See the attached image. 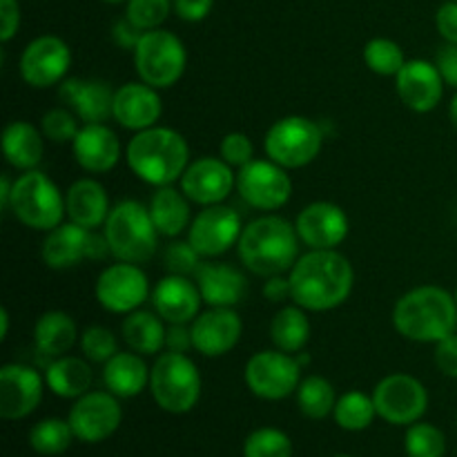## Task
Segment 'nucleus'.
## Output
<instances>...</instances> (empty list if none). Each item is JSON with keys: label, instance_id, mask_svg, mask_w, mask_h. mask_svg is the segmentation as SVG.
<instances>
[{"label": "nucleus", "instance_id": "obj_1", "mask_svg": "<svg viewBox=\"0 0 457 457\" xmlns=\"http://www.w3.org/2000/svg\"><path fill=\"white\" fill-rule=\"evenodd\" d=\"M290 297L311 312H326L342 306L355 286L353 263L337 250H308L288 275Z\"/></svg>", "mask_w": 457, "mask_h": 457}, {"label": "nucleus", "instance_id": "obj_2", "mask_svg": "<svg viewBox=\"0 0 457 457\" xmlns=\"http://www.w3.org/2000/svg\"><path fill=\"white\" fill-rule=\"evenodd\" d=\"M299 241L295 223L277 214H266L244 226L237 250L241 263L253 275L268 279L293 270L299 259Z\"/></svg>", "mask_w": 457, "mask_h": 457}, {"label": "nucleus", "instance_id": "obj_3", "mask_svg": "<svg viewBox=\"0 0 457 457\" xmlns=\"http://www.w3.org/2000/svg\"><path fill=\"white\" fill-rule=\"evenodd\" d=\"M393 326L404 339L437 344L457 330V299L440 286H418L397 299Z\"/></svg>", "mask_w": 457, "mask_h": 457}, {"label": "nucleus", "instance_id": "obj_4", "mask_svg": "<svg viewBox=\"0 0 457 457\" xmlns=\"http://www.w3.org/2000/svg\"><path fill=\"white\" fill-rule=\"evenodd\" d=\"M125 159L137 179L145 181L147 186L163 187L181 181L183 172L190 165V147L181 132L154 125L129 138Z\"/></svg>", "mask_w": 457, "mask_h": 457}, {"label": "nucleus", "instance_id": "obj_5", "mask_svg": "<svg viewBox=\"0 0 457 457\" xmlns=\"http://www.w3.org/2000/svg\"><path fill=\"white\" fill-rule=\"evenodd\" d=\"M103 235L119 262L145 263L159 250V230L152 221L150 208L134 199L119 201L110 210Z\"/></svg>", "mask_w": 457, "mask_h": 457}, {"label": "nucleus", "instance_id": "obj_6", "mask_svg": "<svg viewBox=\"0 0 457 457\" xmlns=\"http://www.w3.org/2000/svg\"><path fill=\"white\" fill-rule=\"evenodd\" d=\"M7 208L22 226L43 232L61 226L62 217L67 214L62 192L47 174L36 170H27L13 181Z\"/></svg>", "mask_w": 457, "mask_h": 457}, {"label": "nucleus", "instance_id": "obj_7", "mask_svg": "<svg viewBox=\"0 0 457 457\" xmlns=\"http://www.w3.org/2000/svg\"><path fill=\"white\" fill-rule=\"evenodd\" d=\"M150 391L165 413H190L201 397V373L186 353H163L150 369Z\"/></svg>", "mask_w": 457, "mask_h": 457}, {"label": "nucleus", "instance_id": "obj_8", "mask_svg": "<svg viewBox=\"0 0 457 457\" xmlns=\"http://www.w3.org/2000/svg\"><path fill=\"white\" fill-rule=\"evenodd\" d=\"M187 65L183 40L168 29L143 31L134 47V67L143 83L156 89H168L179 83Z\"/></svg>", "mask_w": 457, "mask_h": 457}, {"label": "nucleus", "instance_id": "obj_9", "mask_svg": "<svg viewBox=\"0 0 457 457\" xmlns=\"http://www.w3.org/2000/svg\"><path fill=\"white\" fill-rule=\"evenodd\" d=\"M324 145V132L306 116H284L275 120L263 138L268 159L286 170H297L312 163Z\"/></svg>", "mask_w": 457, "mask_h": 457}, {"label": "nucleus", "instance_id": "obj_10", "mask_svg": "<svg viewBox=\"0 0 457 457\" xmlns=\"http://www.w3.org/2000/svg\"><path fill=\"white\" fill-rule=\"evenodd\" d=\"M250 393L268 402H279L297 393L302 384V364L284 351H259L248 360L244 370Z\"/></svg>", "mask_w": 457, "mask_h": 457}, {"label": "nucleus", "instance_id": "obj_11", "mask_svg": "<svg viewBox=\"0 0 457 457\" xmlns=\"http://www.w3.org/2000/svg\"><path fill=\"white\" fill-rule=\"evenodd\" d=\"M375 411L379 418L395 427L420 422L428 409V391L418 378L406 373L386 375L373 391Z\"/></svg>", "mask_w": 457, "mask_h": 457}, {"label": "nucleus", "instance_id": "obj_12", "mask_svg": "<svg viewBox=\"0 0 457 457\" xmlns=\"http://www.w3.org/2000/svg\"><path fill=\"white\" fill-rule=\"evenodd\" d=\"M237 192L250 208L279 210L290 201L293 181L275 161L253 159L237 172Z\"/></svg>", "mask_w": 457, "mask_h": 457}, {"label": "nucleus", "instance_id": "obj_13", "mask_svg": "<svg viewBox=\"0 0 457 457\" xmlns=\"http://www.w3.org/2000/svg\"><path fill=\"white\" fill-rule=\"evenodd\" d=\"M112 253L105 235L80 228L76 223H61L47 232L43 241V262L52 270H67L79 266L83 259H103Z\"/></svg>", "mask_w": 457, "mask_h": 457}, {"label": "nucleus", "instance_id": "obj_14", "mask_svg": "<svg viewBox=\"0 0 457 457\" xmlns=\"http://www.w3.org/2000/svg\"><path fill=\"white\" fill-rule=\"evenodd\" d=\"M94 295L101 308L114 315H129L138 311L150 295L147 275L141 270L138 263L119 262L107 266L98 275Z\"/></svg>", "mask_w": 457, "mask_h": 457}, {"label": "nucleus", "instance_id": "obj_15", "mask_svg": "<svg viewBox=\"0 0 457 457\" xmlns=\"http://www.w3.org/2000/svg\"><path fill=\"white\" fill-rule=\"evenodd\" d=\"M244 232L241 214L228 205H205L187 228V241L195 245L204 259H214L226 254Z\"/></svg>", "mask_w": 457, "mask_h": 457}, {"label": "nucleus", "instance_id": "obj_16", "mask_svg": "<svg viewBox=\"0 0 457 457\" xmlns=\"http://www.w3.org/2000/svg\"><path fill=\"white\" fill-rule=\"evenodd\" d=\"M67 420L76 440L98 445L114 436L123 420V411L110 391H89L74 402Z\"/></svg>", "mask_w": 457, "mask_h": 457}, {"label": "nucleus", "instance_id": "obj_17", "mask_svg": "<svg viewBox=\"0 0 457 457\" xmlns=\"http://www.w3.org/2000/svg\"><path fill=\"white\" fill-rule=\"evenodd\" d=\"M71 67V49L52 34L31 40L21 56V76L29 87L47 89L61 83Z\"/></svg>", "mask_w": 457, "mask_h": 457}, {"label": "nucleus", "instance_id": "obj_18", "mask_svg": "<svg viewBox=\"0 0 457 457\" xmlns=\"http://www.w3.org/2000/svg\"><path fill=\"white\" fill-rule=\"evenodd\" d=\"M295 228L302 244L311 250H335L348 237L351 221L337 204L315 201L297 214Z\"/></svg>", "mask_w": 457, "mask_h": 457}, {"label": "nucleus", "instance_id": "obj_19", "mask_svg": "<svg viewBox=\"0 0 457 457\" xmlns=\"http://www.w3.org/2000/svg\"><path fill=\"white\" fill-rule=\"evenodd\" d=\"M232 187H237V174L223 159L201 156L192 161L181 177V192L199 205H217L230 196Z\"/></svg>", "mask_w": 457, "mask_h": 457}, {"label": "nucleus", "instance_id": "obj_20", "mask_svg": "<svg viewBox=\"0 0 457 457\" xmlns=\"http://www.w3.org/2000/svg\"><path fill=\"white\" fill-rule=\"evenodd\" d=\"M45 379L25 364H4L0 369V418L25 420L43 400Z\"/></svg>", "mask_w": 457, "mask_h": 457}, {"label": "nucleus", "instance_id": "obj_21", "mask_svg": "<svg viewBox=\"0 0 457 457\" xmlns=\"http://www.w3.org/2000/svg\"><path fill=\"white\" fill-rule=\"evenodd\" d=\"M195 351L204 357H223L239 344L244 321L235 308H210L190 326Z\"/></svg>", "mask_w": 457, "mask_h": 457}, {"label": "nucleus", "instance_id": "obj_22", "mask_svg": "<svg viewBox=\"0 0 457 457\" xmlns=\"http://www.w3.org/2000/svg\"><path fill=\"white\" fill-rule=\"evenodd\" d=\"M445 85L436 62H428L424 58L406 61L400 74L395 76V87L402 103L418 114H427L440 105L445 96Z\"/></svg>", "mask_w": 457, "mask_h": 457}, {"label": "nucleus", "instance_id": "obj_23", "mask_svg": "<svg viewBox=\"0 0 457 457\" xmlns=\"http://www.w3.org/2000/svg\"><path fill=\"white\" fill-rule=\"evenodd\" d=\"M163 114V101L159 92L152 85L143 83H125L114 92V105H112V116L116 123L132 132L154 128Z\"/></svg>", "mask_w": 457, "mask_h": 457}, {"label": "nucleus", "instance_id": "obj_24", "mask_svg": "<svg viewBox=\"0 0 457 457\" xmlns=\"http://www.w3.org/2000/svg\"><path fill=\"white\" fill-rule=\"evenodd\" d=\"M201 290L183 275H168L152 290V306L168 324H190L199 317Z\"/></svg>", "mask_w": 457, "mask_h": 457}, {"label": "nucleus", "instance_id": "obj_25", "mask_svg": "<svg viewBox=\"0 0 457 457\" xmlns=\"http://www.w3.org/2000/svg\"><path fill=\"white\" fill-rule=\"evenodd\" d=\"M74 159L85 172L105 174L116 168L120 159V141L105 123H83L71 141Z\"/></svg>", "mask_w": 457, "mask_h": 457}, {"label": "nucleus", "instance_id": "obj_26", "mask_svg": "<svg viewBox=\"0 0 457 457\" xmlns=\"http://www.w3.org/2000/svg\"><path fill=\"white\" fill-rule=\"evenodd\" d=\"M62 105L70 107L83 123H103L112 116L114 92L105 80L65 79L58 89Z\"/></svg>", "mask_w": 457, "mask_h": 457}, {"label": "nucleus", "instance_id": "obj_27", "mask_svg": "<svg viewBox=\"0 0 457 457\" xmlns=\"http://www.w3.org/2000/svg\"><path fill=\"white\" fill-rule=\"evenodd\" d=\"M196 286L210 308H235L245 297L248 281L239 268L223 262H204L196 270Z\"/></svg>", "mask_w": 457, "mask_h": 457}, {"label": "nucleus", "instance_id": "obj_28", "mask_svg": "<svg viewBox=\"0 0 457 457\" xmlns=\"http://www.w3.org/2000/svg\"><path fill=\"white\" fill-rule=\"evenodd\" d=\"M65 210L71 223L87 230L105 226L110 214V196L94 179H79L65 192Z\"/></svg>", "mask_w": 457, "mask_h": 457}, {"label": "nucleus", "instance_id": "obj_29", "mask_svg": "<svg viewBox=\"0 0 457 457\" xmlns=\"http://www.w3.org/2000/svg\"><path fill=\"white\" fill-rule=\"evenodd\" d=\"M103 382L116 397H137L150 384V369L138 353H116L103 366Z\"/></svg>", "mask_w": 457, "mask_h": 457}, {"label": "nucleus", "instance_id": "obj_30", "mask_svg": "<svg viewBox=\"0 0 457 457\" xmlns=\"http://www.w3.org/2000/svg\"><path fill=\"white\" fill-rule=\"evenodd\" d=\"M147 208H150L152 221H154L161 237L174 239V237L181 235L186 228H190L192 223L190 199L172 186L156 187Z\"/></svg>", "mask_w": 457, "mask_h": 457}, {"label": "nucleus", "instance_id": "obj_31", "mask_svg": "<svg viewBox=\"0 0 457 457\" xmlns=\"http://www.w3.org/2000/svg\"><path fill=\"white\" fill-rule=\"evenodd\" d=\"M94 382V373L89 364L80 357L61 355L47 366L45 370V384L52 393H56L62 400H79L80 395L89 393Z\"/></svg>", "mask_w": 457, "mask_h": 457}, {"label": "nucleus", "instance_id": "obj_32", "mask_svg": "<svg viewBox=\"0 0 457 457\" xmlns=\"http://www.w3.org/2000/svg\"><path fill=\"white\" fill-rule=\"evenodd\" d=\"M43 134L27 120H13L4 128L3 154L16 170H34L43 159Z\"/></svg>", "mask_w": 457, "mask_h": 457}, {"label": "nucleus", "instance_id": "obj_33", "mask_svg": "<svg viewBox=\"0 0 457 457\" xmlns=\"http://www.w3.org/2000/svg\"><path fill=\"white\" fill-rule=\"evenodd\" d=\"M79 339L76 321L62 311H47L38 317L34 326V342L43 355L56 357L67 355Z\"/></svg>", "mask_w": 457, "mask_h": 457}, {"label": "nucleus", "instance_id": "obj_34", "mask_svg": "<svg viewBox=\"0 0 457 457\" xmlns=\"http://www.w3.org/2000/svg\"><path fill=\"white\" fill-rule=\"evenodd\" d=\"M123 342L128 344L129 351L138 353L143 357L156 355L165 346V330L163 317L159 312L150 311H134L125 317L120 326Z\"/></svg>", "mask_w": 457, "mask_h": 457}, {"label": "nucleus", "instance_id": "obj_35", "mask_svg": "<svg viewBox=\"0 0 457 457\" xmlns=\"http://www.w3.org/2000/svg\"><path fill=\"white\" fill-rule=\"evenodd\" d=\"M270 339L279 351L302 353L311 339V321L302 306H286L272 317L270 321Z\"/></svg>", "mask_w": 457, "mask_h": 457}, {"label": "nucleus", "instance_id": "obj_36", "mask_svg": "<svg viewBox=\"0 0 457 457\" xmlns=\"http://www.w3.org/2000/svg\"><path fill=\"white\" fill-rule=\"evenodd\" d=\"M337 404V393L333 384L321 375H308L297 388V406L308 420H324L333 415Z\"/></svg>", "mask_w": 457, "mask_h": 457}, {"label": "nucleus", "instance_id": "obj_37", "mask_svg": "<svg viewBox=\"0 0 457 457\" xmlns=\"http://www.w3.org/2000/svg\"><path fill=\"white\" fill-rule=\"evenodd\" d=\"M375 415H378V411H375L373 395H366L361 391L344 393L342 397H337V404L333 411L337 427L351 433L366 431L373 424Z\"/></svg>", "mask_w": 457, "mask_h": 457}, {"label": "nucleus", "instance_id": "obj_38", "mask_svg": "<svg viewBox=\"0 0 457 457\" xmlns=\"http://www.w3.org/2000/svg\"><path fill=\"white\" fill-rule=\"evenodd\" d=\"M74 431L70 420L47 418L34 424L29 431V446L40 455H61L70 449Z\"/></svg>", "mask_w": 457, "mask_h": 457}, {"label": "nucleus", "instance_id": "obj_39", "mask_svg": "<svg viewBox=\"0 0 457 457\" xmlns=\"http://www.w3.org/2000/svg\"><path fill=\"white\" fill-rule=\"evenodd\" d=\"M364 62L373 74L397 76L406 65L404 49L391 38H373L364 47Z\"/></svg>", "mask_w": 457, "mask_h": 457}, {"label": "nucleus", "instance_id": "obj_40", "mask_svg": "<svg viewBox=\"0 0 457 457\" xmlns=\"http://www.w3.org/2000/svg\"><path fill=\"white\" fill-rule=\"evenodd\" d=\"M404 451L409 457H445L446 437L436 424L415 422L404 436Z\"/></svg>", "mask_w": 457, "mask_h": 457}, {"label": "nucleus", "instance_id": "obj_41", "mask_svg": "<svg viewBox=\"0 0 457 457\" xmlns=\"http://www.w3.org/2000/svg\"><path fill=\"white\" fill-rule=\"evenodd\" d=\"M244 457H293V442L281 428L262 427L245 437Z\"/></svg>", "mask_w": 457, "mask_h": 457}, {"label": "nucleus", "instance_id": "obj_42", "mask_svg": "<svg viewBox=\"0 0 457 457\" xmlns=\"http://www.w3.org/2000/svg\"><path fill=\"white\" fill-rule=\"evenodd\" d=\"M172 0H128V18L132 25H137L141 31L159 29L170 16Z\"/></svg>", "mask_w": 457, "mask_h": 457}, {"label": "nucleus", "instance_id": "obj_43", "mask_svg": "<svg viewBox=\"0 0 457 457\" xmlns=\"http://www.w3.org/2000/svg\"><path fill=\"white\" fill-rule=\"evenodd\" d=\"M80 351L89 361L105 364L119 353V342H116L114 333L105 326H89L80 335Z\"/></svg>", "mask_w": 457, "mask_h": 457}, {"label": "nucleus", "instance_id": "obj_44", "mask_svg": "<svg viewBox=\"0 0 457 457\" xmlns=\"http://www.w3.org/2000/svg\"><path fill=\"white\" fill-rule=\"evenodd\" d=\"M79 116L70 110V107H54V110L45 112L43 120H40V129L45 137L54 143H71L79 134Z\"/></svg>", "mask_w": 457, "mask_h": 457}, {"label": "nucleus", "instance_id": "obj_45", "mask_svg": "<svg viewBox=\"0 0 457 457\" xmlns=\"http://www.w3.org/2000/svg\"><path fill=\"white\" fill-rule=\"evenodd\" d=\"M201 254L196 253L195 245L190 241H172L168 244V248L163 250V263H165V270L170 275H183V277H190L196 275L201 262Z\"/></svg>", "mask_w": 457, "mask_h": 457}, {"label": "nucleus", "instance_id": "obj_46", "mask_svg": "<svg viewBox=\"0 0 457 457\" xmlns=\"http://www.w3.org/2000/svg\"><path fill=\"white\" fill-rule=\"evenodd\" d=\"M219 154H221V159L226 161L230 168H244V165H248L250 161L254 159L253 141L248 138V134L230 132L221 138Z\"/></svg>", "mask_w": 457, "mask_h": 457}, {"label": "nucleus", "instance_id": "obj_47", "mask_svg": "<svg viewBox=\"0 0 457 457\" xmlns=\"http://www.w3.org/2000/svg\"><path fill=\"white\" fill-rule=\"evenodd\" d=\"M436 366L442 375L457 379V333L436 344Z\"/></svg>", "mask_w": 457, "mask_h": 457}, {"label": "nucleus", "instance_id": "obj_48", "mask_svg": "<svg viewBox=\"0 0 457 457\" xmlns=\"http://www.w3.org/2000/svg\"><path fill=\"white\" fill-rule=\"evenodd\" d=\"M21 27V4L18 0H0V40L9 43Z\"/></svg>", "mask_w": 457, "mask_h": 457}, {"label": "nucleus", "instance_id": "obj_49", "mask_svg": "<svg viewBox=\"0 0 457 457\" xmlns=\"http://www.w3.org/2000/svg\"><path fill=\"white\" fill-rule=\"evenodd\" d=\"M214 0H172L177 16L186 22H201L212 12Z\"/></svg>", "mask_w": 457, "mask_h": 457}, {"label": "nucleus", "instance_id": "obj_50", "mask_svg": "<svg viewBox=\"0 0 457 457\" xmlns=\"http://www.w3.org/2000/svg\"><path fill=\"white\" fill-rule=\"evenodd\" d=\"M436 25L446 43L457 45V0H449V3H445L437 9Z\"/></svg>", "mask_w": 457, "mask_h": 457}, {"label": "nucleus", "instance_id": "obj_51", "mask_svg": "<svg viewBox=\"0 0 457 457\" xmlns=\"http://www.w3.org/2000/svg\"><path fill=\"white\" fill-rule=\"evenodd\" d=\"M436 65L437 70H440L445 83L457 89V45L455 43L442 45L440 52H437L436 56Z\"/></svg>", "mask_w": 457, "mask_h": 457}, {"label": "nucleus", "instance_id": "obj_52", "mask_svg": "<svg viewBox=\"0 0 457 457\" xmlns=\"http://www.w3.org/2000/svg\"><path fill=\"white\" fill-rule=\"evenodd\" d=\"M165 348L172 353H187L190 348H195L192 330L186 324H170L168 335H165Z\"/></svg>", "mask_w": 457, "mask_h": 457}, {"label": "nucleus", "instance_id": "obj_53", "mask_svg": "<svg viewBox=\"0 0 457 457\" xmlns=\"http://www.w3.org/2000/svg\"><path fill=\"white\" fill-rule=\"evenodd\" d=\"M263 297L270 299V302L279 303L286 302V299H293L290 297V279L284 275H275V277H268L266 284H263Z\"/></svg>", "mask_w": 457, "mask_h": 457}, {"label": "nucleus", "instance_id": "obj_54", "mask_svg": "<svg viewBox=\"0 0 457 457\" xmlns=\"http://www.w3.org/2000/svg\"><path fill=\"white\" fill-rule=\"evenodd\" d=\"M141 36H143V31L138 29L137 25H132L128 18H123V21H119L114 25V40L120 45V47L134 49L137 47L138 40H141Z\"/></svg>", "mask_w": 457, "mask_h": 457}, {"label": "nucleus", "instance_id": "obj_55", "mask_svg": "<svg viewBox=\"0 0 457 457\" xmlns=\"http://www.w3.org/2000/svg\"><path fill=\"white\" fill-rule=\"evenodd\" d=\"M12 187H13L12 177H9L7 172L0 174V205H3V208H7L9 195H12Z\"/></svg>", "mask_w": 457, "mask_h": 457}, {"label": "nucleus", "instance_id": "obj_56", "mask_svg": "<svg viewBox=\"0 0 457 457\" xmlns=\"http://www.w3.org/2000/svg\"><path fill=\"white\" fill-rule=\"evenodd\" d=\"M9 335V311L0 308V342H4Z\"/></svg>", "mask_w": 457, "mask_h": 457}, {"label": "nucleus", "instance_id": "obj_57", "mask_svg": "<svg viewBox=\"0 0 457 457\" xmlns=\"http://www.w3.org/2000/svg\"><path fill=\"white\" fill-rule=\"evenodd\" d=\"M449 119H451V125H453L455 132H457V92H455V96L451 98V103H449Z\"/></svg>", "mask_w": 457, "mask_h": 457}, {"label": "nucleus", "instance_id": "obj_58", "mask_svg": "<svg viewBox=\"0 0 457 457\" xmlns=\"http://www.w3.org/2000/svg\"><path fill=\"white\" fill-rule=\"evenodd\" d=\"M103 3H125V0H103Z\"/></svg>", "mask_w": 457, "mask_h": 457}, {"label": "nucleus", "instance_id": "obj_59", "mask_svg": "<svg viewBox=\"0 0 457 457\" xmlns=\"http://www.w3.org/2000/svg\"><path fill=\"white\" fill-rule=\"evenodd\" d=\"M333 457H353V455H333Z\"/></svg>", "mask_w": 457, "mask_h": 457}, {"label": "nucleus", "instance_id": "obj_60", "mask_svg": "<svg viewBox=\"0 0 457 457\" xmlns=\"http://www.w3.org/2000/svg\"><path fill=\"white\" fill-rule=\"evenodd\" d=\"M455 299H457V290H455Z\"/></svg>", "mask_w": 457, "mask_h": 457}]
</instances>
